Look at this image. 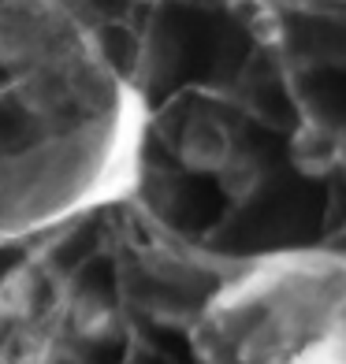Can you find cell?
<instances>
[{"instance_id": "2", "label": "cell", "mask_w": 346, "mask_h": 364, "mask_svg": "<svg viewBox=\"0 0 346 364\" xmlns=\"http://www.w3.org/2000/svg\"><path fill=\"white\" fill-rule=\"evenodd\" d=\"M179 153H183L187 168H194V171H224L235 160V138H231V130L220 115L201 112L187 123Z\"/></svg>"}, {"instance_id": "1", "label": "cell", "mask_w": 346, "mask_h": 364, "mask_svg": "<svg viewBox=\"0 0 346 364\" xmlns=\"http://www.w3.org/2000/svg\"><path fill=\"white\" fill-rule=\"evenodd\" d=\"M287 364H346V275Z\"/></svg>"}, {"instance_id": "3", "label": "cell", "mask_w": 346, "mask_h": 364, "mask_svg": "<svg viewBox=\"0 0 346 364\" xmlns=\"http://www.w3.org/2000/svg\"><path fill=\"white\" fill-rule=\"evenodd\" d=\"M63 320H68V327L75 331L78 338L97 342V346L112 342L115 331H120V316H115V309L108 301H101V297H93V294H82V297H75V301H68Z\"/></svg>"}]
</instances>
